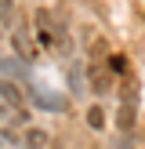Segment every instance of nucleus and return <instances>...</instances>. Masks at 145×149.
I'll use <instances>...</instances> for the list:
<instances>
[{
	"label": "nucleus",
	"instance_id": "obj_1",
	"mask_svg": "<svg viewBox=\"0 0 145 149\" xmlns=\"http://www.w3.org/2000/svg\"><path fill=\"white\" fill-rule=\"evenodd\" d=\"M33 26H36V44H40L44 51L69 47V29H65V22L58 18V15L51 11V7H36Z\"/></svg>",
	"mask_w": 145,
	"mask_h": 149
},
{
	"label": "nucleus",
	"instance_id": "obj_2",
	"mask_svg": "<svg viewBox=\"0 0 145 149\" xmlns=\"http://www.w3.org/2000/svg\"><path fill=\"white\" fill-rule=\"evenodd\" d=\"M11 51H14V58H18V62H36V55H40V51H36V40H33V33H29L26 26H14L11 29Z\"/></svg>",
	"mask_w": 145,
	"mask_h": 149
},
{
	"label": "nucleus",
	"instance_id": "obj_3",
	"mask_svg": "<svg viewBox=\"0 0 145 149\" xmlns=\"http://www.w3.org/2000/svg\"><path fill=\"white\" fill-rule=\"evenodd\" d=\"M0 106L4 109H26V91H22V84H14V80L0 77Z\"/></svg>",
	"mask_w": 145,
	"mask_h": 149
},
{
	"label": "nucleus",
	"instance_id": "obj_4",
	"mask_svg": "<svg viewBox=\"0 0 145 149\" xmlns=\"http://www.w3.org/2000/svg\"><path fill=\"white\" fill-rule=\"evenodd\" d=\"M51 142H55V138H51L44 127H29L26 131V149H47Z\"/></svg>",
	"mask_w": 145,
	"mask_h": 149
},
{
	"label": "nucleus",
	"instance_id": "obj_5",
	"mask_svg": "<svg viewBox=\"0 0 145 149\" xmlns=\"http://www.w3.org/2000/svg\"><path fill=\"white\" fill-rule=\"evenodd\" d=\"M69 91H72V95H84V91H87V84H84V65H80V62L69 69Z\"/></svg>",
	"mask_w": 145,
	"mask_h": 149
},
{
	"label": "nucleus",
	"instance_id": "obj_6",
	"mask_svg": "<svg viewBox=\"0 0 145 149\" xmlns=\"http://www.w3.org/2000/svg\"><path fill=\"white\" fill-rule=\"evenodd\" d=\"M87 127H91V131L105 127V109H102V106H87Z\"/></svg>",
	"mask_w": 145,
	"mask_h": 149
},
{
	"label": "nucleus",
	"instance_id": "obj_7",
	"mask_svg": "<svg viewBox=\"0 0 145 149\" xmlns=\"http://www.w3.org/2000/svg\"><path fill=\"white\" fill-rule=\"evenodd\" d=\"M116 124H120V131H130V127H134V106H130V102H123V106H120Z\"/></svg>",
	"mask_w": 145,
	"mask_h": 149
},
{
	"label": "nucleus",
	"instance_id": "obj_8",
	"mask_svg": "<svg viewBox=\"0 0 145 149\" xmlns=\"http://www.w3.org/2000/svg\"><path fill=\"white\" fill-rule=\"evenodd\" d=\"M14 22V0H0V29H11Z\"/></svg>",
	"mask_w": 145,
	"mask_h": 149
},
{
	"label": "nucleus",
	"instance_id": "obj_9",
	"mask_svg": "<svg viewBox=\"0 0 145 149\" xmlns=\"http://www.w3.org/2000/svg\"><path fill=\"white\" fill-rule=\"evenodd\" d=\"M47 149H65V146H62V142H51V146H47Z\"/></svg>",
	"mask_w": 145,
	"mask_h": 149
}]
</instances>
